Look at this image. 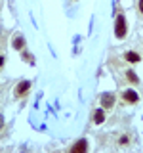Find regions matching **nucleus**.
Listing matches in <instances>:
<instances>
[{
  "instance_id": "nucleus-1",
  "label": "nucleus",
  "mask_w": 143,
  "mask_h": 153,
  "mask_svg": "<svg viewBox=\"0 0 143 153\" xmlns=\"http://www.w3.org/2000/svg\"><path fill=\"white\" fill-rule=\"evenodd\" d=\"M128 35V23H126V17H124V13H118L116 19H114V36L116 38H126Z\"/></svg>"
},
{
  "instance_id": "nucleus-2",
  "label": "nucleus",
  "mask_w": 143,
  "mask_h": 153,
  "mask_svg": "<svg viewBox=\"0 0 143 153\" xmlns=\"http://www.w3.org/2000/svg\"><path fill=\"white\" fill-rule=\"evenodd\" d=\"M122 100L126 103H137L139 102V94L132 88H126V90H122Z\"/></svg>"
},
{
  "instance_id": "nucleus-3",
  "label": "nucleus",
  "mask_w": 143,
  "mask_h": 153,
  "mask_svg": "<svg viewBox=\"0 0 143 153\" xmlns=\"http://www.w3.org/2000/svg\"><path fill=\"white\" fill-rule=\"evenodd\" d=\"M101 107H103V109H113V107H114V94L105 92V94L101 96Z\"/></svg>"
},
{
  "instance_id": "nucleus-4",
  "label": "nucleus",
  "mask_w": 143,
  "mask_h": 153,
  "mask_svg": "<svg viewBox=\"0 0 143 153\" xmlns=\"http://www.w3.org/2000/svg\"><path fill=\"white\" fill-rule=\"evenodd\" d=\"M29 90H31V80H21V82L15 86V96L17 98H23Z\"/></svg>"
},
{
  "instance_id": "nucleus-5",
  "label": "nucleus",
  "mask_w": 143,
  "mask_h": 153,
  "mask_svg": "<svg viewBox=\"0 0 143 153\" xmlns=\"http://www.w3.org/2000/svg\"><path fill=\"white\" fill-rule=\"evenodd\" d=\"M12 48L13 50H23V48H25V38H23V35L15 33V35L12 36Z\"/></svg>"
},
{
  "instance_id": "nucleus-6",
  "label": "nucleus",
  "mask_w": 143,
  "mask_h": 153,
  "mask_svg": "<svg viewBox=\"0 0 143 153\" xmlns=\"http://www.w3.org/2000/svg\"><path fill=\"white\" fill-rule=\"evenodd\" d=\"M124 59H126L128 63L133 65V63H139V61H141V56L137 54V52H133V50H128L126 54H124Z\"/></svg>"
},
{
  "instance_id": "nucleus-7",
  "label": "nucleus",
  "mask_w": 143,
  "mask_h": 153,
  "mask_svg": "<svg viewBox=\"0 0 143 153\" xmlns=\"http://www.w3.org/2000/svg\"><path fill=\"white\" fill-rule=\"evenodd\" d=\"M103 121H105V109L103 107H97L94 111V123L95 124H101Z\"/></svg>"
},
{
  "instance_id": "nucleus-8",
  "label": "nucleus",
  "mask_w": 143,
  "mask_h": 153,
  "mask_svg": "<svg viewBox=\"0 0 143 153\" xmlns=\"http://www.w3.org/2000/svg\"><path fill=\"white\" fill-rule=\"evenodd\" d=\"M86 149H88V143H86V140H80L78 143H74V146L71 147V151H73V153H84Z\"/></svg>"
},
{
  "instance_id": "nucleus-9",
  "label": "nucleus",
  "mask_w": 143,
  "mask_h": 153,
  "mask_svg": "<svg viewBox=\"0 0 143 153\" xmlns=\"http://www.w3.org/2000/svg\"><path fill=\"white\" fill-rule=\"evenodd\" d=\"M126 79L130 80L132 84H137V82H139V76H137L136 73H133V71H126Z\"/></svg>"
},
{
  "instance_id": "nucleus-10",
  "label": "nucleus",
  "mask_w": 143,
  "mask_h": 153,
  "mask_svg": "<svg viewBox=\"0 0 143 153\" xmlns=\"http://www.w3.org/2000/svg\"><path fill=\"white\" fill-rule=\"evenodd\" d=\"M130 143V136L128 134H120L118 136V146H128Z\"/></svg>"
},
{
  "instance_id": "nucleus-11",
  "label": "nucleus",
  "mask_w": 143,
  "mask_h": 153,
  "mask_svg": "<svg viewBox=\"0 0 143 153\" xmlns=\"http://www.w3.org/2000/svg\"><path fill=\"white\" fill-rule=\"evenodd\" d=\"M23 59H25L27 63L35 65V56H32V54H29V52H23Z\"/></svg>"
},
{
  "instance_id": "nucleus-12",
  "label": "nucleus",
  "mask_w": 143,
  "mask_h": 153,
  "mask_svg": "<svg viewBox=\"0 0 143 153\" xmlns=\"http://www.w3.org/2000/svg\"><path fill=\"white\" fill-rule=\"evenodd\" d=\"M2 65H4V56L0 54V69H2Z\"/></svg>"
},
{
  "instance_id": "nucleus-13",
  "label": "nucleus",
  "mask_w": 143,
  "mask_h": 153,
  "mask_svg": "<svg viewBox=\"0 0 143 153\" xmlns=\"http://www.w3.org/2000/svg\"><path fill=\"white\" fill-rule=\"evenodd\" d=\"M137 8H139V12L143 13V0H139V6H137Z\"/></svg>"
},
{
  "instance_id": "nucleus-14",
  "label": "nucleus",
  "mask_w": 143,
  "mask_h": 153,
  "mask_svg": "<svg viewBox=\"0 0 143 153\" xmlns=\"http://www.w3.org/2000/svg\"><path fill=\"white\" fill-rule=\"evenodd\" d=\"M2 126H4V117L0 115V128H2Z\"/></svg>"
}]
</instances>
